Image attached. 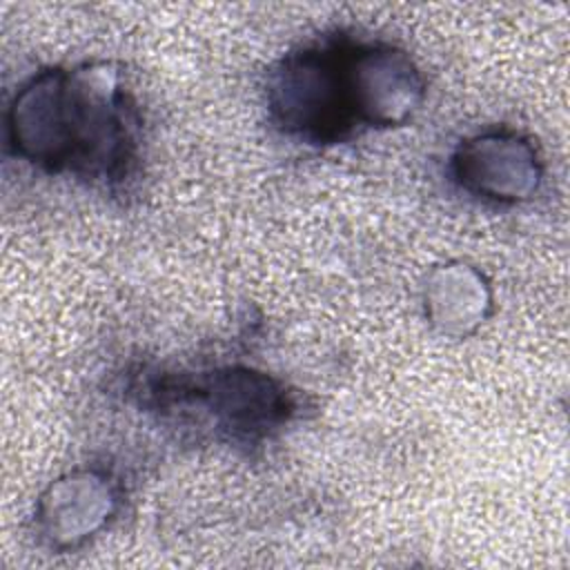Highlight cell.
<instances>
[{
  "label": "cell",
  "mask_w": 570,
  "mask_h": 570,
  "mask_svg": "<svg viewBox=\"0 0 570 570\" xmlns=\"http://www.w3.org/2000/svg\"><path fill=\"white\" fill-rule=\"evenodd\" d=\"M423 316L445 338L476 334L494 312V294L485 274L465 261L432 267L421 287Z\"/></svg>",
  "instance_id": "obj_6"
},
{
  "label": "cell",
  "mask_w": 570,
  "mask_h": 570,
  "mask_svg": "<svg viewBox=\"0 0 570 570\" xmlns=\"http://www.w3.org/2000/svg\"><path fill=\"white\" fill-rule=\"evenodd\" d=\"M125 485L105 465H78L56 476L36 499L33 534L51 552H71L102 534L118 517Z\"/></svg>",
  "instance_id": "obj_5"
},
{
  "label": "cell",
  "mask_w": 570,
  "mask_h": 570,
  "mask_svg": "<svg viewBox=\"0 0 570 570\" xmlns=\"http://www.w3.org/2000/svg\"><path fill=\"white\" fill-rule=\"evenodd\" d=\"M428 82L399 45L336 29L285 51L267 71L269 122L289 140L332 147L407 125Z\"/></svg>",
  "instance_id": "obj_1"
},
{
  "label": "cell",
  "mask_w": 570,
  "mask_h": 570,
  "mask_svg": "<svg viewBox=\"0 0 570 570\" xmlns=\"http://www.w3.org/2000/svg\"><path fill=\"white\" fill-rule=\"evenodd\" d=\"M134 394L142 407L243 450L265 445L301 410L298 392L283 379L238 363L142 374Z\"/></svg>",
  "instance_id": "obj_3"
},
{
  "label": "cell",
  "mask_w": 570,
  "mask_h": 570,
  "mask_svg": "<svg viewBox=\"0 0 570 570\" xmlns=\"http://www.w3.org/2000/svg\"><path fill=\"white\" fill-rule=\"evenodd\" d=\"M7 151L53 176L127 189L142 160V118L114 62L36 71L4 114Z\"/></svg>",
  "instance_id": "obj_2"
},
{
  "label": "cell",
  "mask_w": 570,
  "mask_h": 570,
  "mask_svg": "<svg viewBox=\"0 0 570 570\" xmlns=\"http://www.w3.org/2000/svg\"><path fill=\"white\" fill-rule=\"evenodd\" d=\"M452 185L488 205L528 203L543 183V158L530 136L490 127L463 138L448 158Z\"/></svg>",
  "instance_id": "obj_4"
}]
</instances>
